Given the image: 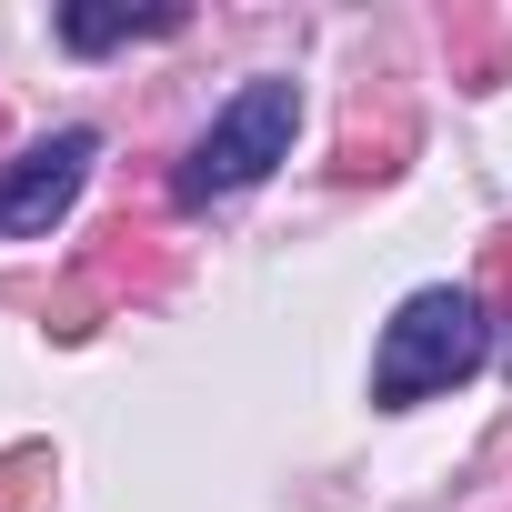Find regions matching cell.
<instances>
[{
	"mask_svg": "<svg viewBox=\"0 0 512 512\" xmlns=\"http://www.w3.org/2000/svg\"><path fill=\"white\" fill-rule=\"evenodd\" d=\"M482 352H492V322H482V302L462 292V282H432V292H412L392 322H382V352H372V402H432V392H452V382H472L482 372Z\"/></svg>",
	"mask_w": 512,
	"mask_h": 512,
	"instance_id": "6da1fadb",
	"label": "cell"
},
{
	"mask_svg": "<svg viewBox=\"0 0 512 512\" xmlns=\"http://www.w3.org/2000/svg\"><path fill=\"white\" fill-rule=\"evenodd\" d=\"M292 131H302V91H292V81H272V71L241 81V91L211 111V131L191 141L171 201H181V211H211V201H231V191H251V181H272V161H292Z\"/></svg>",
	"mask_w": 512,
	"mask_h": 512,
	"instance_id": "7a4b0ae2",
	"label": "cell"
},
{
	"mask_svg": "<svg viewBox=\"0 0 512 512\" xmlns=\"http://www.w3.org/2000/svg\"><path fill=\"white\" fill-rule=\"evenodd\" d=\"M91 161H101L91 131H51V141H31L11 171H0V241H41V231L71 211V191L91 181Z\"/></svg>",
	"mask_w": 512,
	"mask_h": 512,
	"instance_id": "3957f363",
	"label": "cell"
},
{
	"mask_svg": "<svg viewBox=\"0 0 512 512\" xmlns=\"http://www.w3.org/2000/svg\"><path fill=\"white\" fill-rule=\"evenodd\" d=\"M131 31H181V11H171V0H161V11H91V0L61 11V41L71 51H121Z\"/></svg>",
	"mask_w": 512,
	"mask_h": 512,
	"instance_id": "277c9868",
	"label": "cell"
}]
</instances>
